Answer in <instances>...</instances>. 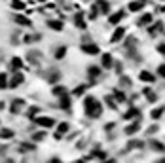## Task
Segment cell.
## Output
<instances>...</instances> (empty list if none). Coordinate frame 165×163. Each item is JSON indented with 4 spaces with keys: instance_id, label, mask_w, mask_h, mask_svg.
Here are the masks:
<instances>
[{
    "instance_id": "obj_10",
    "label": "cell",
    "mask_w": 165,
    "mask_h": 163,
    "mask_svg": "<svg viewBox=\"0 0 165 163\" xmlns=\"http://www.w3.org/2000/svg\"><path fill=\"white\" fill-rule=\"evenodd\" d=\"M57 80H59V72L57 70H51L48 74V82H57Z\"/></svg>"
},
{
    "instance_id": "obj_11",
    "label": "cell",
    "mask_w": 165,
    "mask_h": 163,
    "mask_svg": "<svg viewBox=\"0 0 165 163\" xmlns=\"http://www.w3.org/2000/svg\"><path fill=\"white\" fill-rule=\"evenodd\" d=\"M140 80H144V82H154V74H150V72H140Z\"/></svg>"
},
{
    "instance_id": "obj_1",
    "label": "cell",
    "mask_w": 165,
    "mask_h": 163,
    "mask_svg": "<svg viewBox=\"0 0 165 163\" xmlns=\"http://www.w3.org/2000/svg\"><path fill=\"white\" fill-rule=\"evenodd\" d=\"M85 112L89 116H99L101 110H99V104L95 99H85Z\"/></svg>"
},
{
    "instance_id": "obj_24",
    "label": "cell",
    "mask_w": 165,
    "mask_h": 163,
    "mask_svg": "<svg viewBox=\"0 0 165 163\" xmlns=\"http://www.w3.org/2000/svg\"><path fill=\"white\" fill-rule=\"evenodd\" d=\"M161 112H163V110H161V108H158V110H156V112H154L152 116H154V118H159V116H161Z\"/></svg>"
},
{
    "instance_id": "obj_23",
    "label": "cell",
    "mask_w": 165,
    "mask_h": 163,
    "mask_svg": "<svg viewBox=\"0 0 165 163\" xmlns=\"http://www.w3.org/2000/svg\"><path fill=\"white\" fill-rule=\"evenodd\" d=\"M97 74H99V68H95V67L89 68V76H97Z\"/></svg>"
},
{
    "instance_id": "obj_28",
    "label": "cell",
    "mask_w": 165,
    "mask_h": 163,
    "mask_svg": "<svg viewBox=\"0 0 165 163\" xmlns=\"http://www.w3.org/2000/svg\"><path fill=\"white\" fill-rule=\"evenodd\" d=\"M0 108H4V104H2V103H0Z\"/></svg>"
},
{
    "instance_id": "obj_18",
    "label": "cell",
    "mask_w": 165,
    "mask_h": 163,
    "mask_svg": "<svg viewBox=\"0 0 165 163\" xmlns=\"http://www.w3.org/2000/svg\"><path fill=\"white\" fill-rule=\"evenodd\" d=\"M103 64H104V67H112V57H110V55H104V57H103Z\"/></svg>"
},
{
    "instance_id": "obj_14",
    "label": "cell",
    "mask_w": 165,
    "mask_h": 163,
    "mask_svg": "<svg viewBox=\"0 0 165 163\" xmlns=\"http://www.w3.org/2000/svg\"><path fill=\"white\" fill-rule=\"evenodd\" d=\"M61 106H63V110H69V108H70V103H69V99H67V95L61 97Z\"/></svg>"
},
{
    "instance_id": "obj_27",
    "label": "cell",
    "mask_w": 165,
    "mask_h": 163,
    "mask_svg": "<svg viewBox=\"0 0 165 163\" xmlns=\"http://www.w3.org/2000/svg\"><path fill=\"white\" fill-rule=\"evenodd\" d=\"M51 163H59V161H57V159H51Z\"/></svg>"
},
{
    "instance_id": "obj_9",
    "label": "cell",
    "mask_w": 165,
    "mask_h": 163,
    "mask_svg": "<svg viewBox=\"0 0 165 163\" xmlns=\"http://www.w3.org/2000/svg\"><path fill=\"white\" fill-rule=\"evenodd\" d=\"M21 67H23V63H21V59L14 57V59H12V68H14V70H19Z\"/></svg>"
},
{
    "instance_id": "obj_12",
    "label": "cell",
    "mask_w": 165,
    "mask_h": 163,
    "mask_svg": "<svg viewBox=\"0 0 165 163\" xmlns=\"http://www.w3.org/2000/svg\"><path fill=\"white\" fill-rule=\"evenodd\" d=\"M12 8H14V10H23V8H25V2H23V0H14V2H12Z\"/></svg>"
},
{
    "instance_id": "obj_4",
    "label": "cell",
    "mask_w": 165,
    "mask_h": 163,
    "mask_svg": "<svg viewBox=\"0 0 165 163\" xmlns=\"http://www.w3.org/2000/svg\"><path fill=\"white\" fill-rule=\"evenodd\" d=\"M14 19H15V23H19V25H25V27L30 25V19H27L25 15H15Z\"/></svg>"
},
{
    "instance_id": "obj_21",
    "label": "cell",
    "mask_w": 165,
    "mask_h": 163,
    "mask_svg": "<svg viewBox=\"0 0 165 163\" xmlns=\"http://www.w3.org/2000/svg\"><path fill=\"white\" fill-rule=\"evenodd\" d=\"M8 76L6 74H0V87H6V85H8Z\"/></svg>"
},
{
    "instance_id": "obj_13",
    "label": "cell",
    "mask_w": 165,
    "mask_h": 163,
    "mask_svg": "<svg viewBox=\"0 0 165 163\" xmlns=\"http://www.w3.org/2000/svg\"><path fill=\"white\" fill-rule=\"evenodd\" d=\"M124 32H125L124 29H116V32H114V36H112V42H118L120 38L124 36Z\"/></svg>"
},
{
    "instance_id": "obj_7",
    "label": "cell",
    "mask_w": 165,
    "mask_h": 163,
    "mask_svg": "<svg viewBox=\"0 0 165 163\" xmlns=\"http://www.w3.org/2000/svg\"><path fill=\"white\" fill-rule=\"evenodd\" d=\"M124 15H125L124 12H116V14H114L112 17H110V23H120V21L124 19Z\"/></svg>"
},
{
    "instance_id": "obj_22",
    "label": "cell",
    "mask_w": 165,
    "mask_h": 163,
    "mask_svg": "<svg viewBox=\"0 0 165 163\" xmlns=\"http://www.w3.org/2000/svg\"><path fill=\"white\" fill-rule=\"evenodd\" d=\"M55 55H57V59H61V57L65 55V48H61V49H57V53H55Z\"/></svg>"
},
{
    "instance_id": "obj_30",
    "label": "cell",
    "mask_w": 165,
    "mask_h": 163,
    "mask_svg": "<svg viewBox=\"0 0 165 163\" xmlns=\"http://www.w3.org/2000/svg\"><path fill=\"white\" fill-rule=\"evenodd\" d=\"M42 2H44V0H42Z\"/></svg>"
},
{
    "instance_id": "obj_15",
    "label": "cell",
    "mask_w": 165,
    "mask_h": 163,
    "mask_svg": "<svg viewBox=\"0 0 165 163\" xmlns=\"http://www.w3.org/2000/svg\"><path fill=\"white\" fill-rule=\"evenodd\" d=\"M10 137H14V131H10V129H2L0 131V138H10Z\"/></svg>"
},
{
    "instance_id": "obj_29",
    "label": "cell",
    "mask_w": 165,
    "mask_h": 163,
    "mask_svg": "<svg viewBox=\"0 0 165 163\" xmlns=\"http://www.w3.org/2000/svg\"><path fill=\"white\" fill-rule=\"evenodd\" d=\"M108 163H114V161H108Z\"/></svg>"
},
{
    "instance_id": "obj_2",
    "label": "cell",
    "mask_w": 165,
    "mask_h": 163,
    "mask_svg": "<svg viewBox=\"0 0 165 163\" xmlns=\"http://www.w3.org/2000/svg\"><path fill=\"white\" fill-rule=\"evenodd\" d=\"M34 122H36L38 125H42V127H51V125L55 123V122H53L51 118H36Z\"/></svg>"
},
{
    "instance_id": "obj_19",
    "label": "cell",
    "mask_w": 165,
    "mask_h": 163,
    "mask_svg": "<svg viewBox=\"0 0 165 163\" xmlns=\"http://www.w3.org/2000/svg\"><path fill=\"white\" fill-rule=\"evenodd\" d=\"M53 93L57 95V97H63L65 93H67V89H65V87H55V89H53Z\"/></svg>"
},
{
    "instance_id": "obj_25",
    "label": "cell",
    "mask_w": 165,
    "mask_h": 163,
    "mask_svg": "<svg viewBox=\"0 0 165 163\" xmlns=\"http://www.w3.org/2000/svg\"><path fill=\"white\" fill-rule=\"evenodd\" d=\"M42 138H44V133H36L34 135V140H42Z\"/></svg>"
},
{
    "instance_id": "obj_26",
    "label": "cell",
    "mask_w": 165,
    "mask_h": 163,
    "mask_svg": "<svg viewBox=\"0 0 165 163\" xmlns=\"http://www.w3.org/2000/svg\"><path fill=\"white\" fill-rule=\"evenodd\" d=\"M159 74L165 76V64H161V67H159Z\"/></svg>"
},
{
    "instance_id": "obj_16",
    "label": "cell",
    "mask_w": 165,
    "mask_h": 163,
    "mask_svg": "<svg viewBox=\"0 0 165 163\" xmlns=\"http://www.w3.org/2000/svg\"><path fill=\"white\" fill-rule=\"evenodd\" d=\"M67 129H69V125H67V123H61V125H59V129H57V138H61V135H63V133H67Z\"/></svg>"
},
{
    "instance_id": "obj_20",
    "label": "cell",
    "mask_w": 165,
    "mask_h": 163,
    "mask_svg": "<svg viewBox=\"0 0 165 163\" xmlns=\"http://www.w3.org/2000/svg\"><path fill=\"white\" fill-rule=\"evenodd\" d=\"M152 21V15H142V19L139 21V25H146V23H150Z\"/></svg>"
},
{
    "instance_id": "obj_17",
    "label": "cell",
    "mask_w": 165,
    "mask_h": 163,
    "mask_svg": "<svg viewBox=\"0 0 165 163\" xmlns=\"http://www.w3.org/2000/svg\"><path fill=\"white\" fill-rule=\"evenodd\" d=\"M142 6H144V2H133L129 6V10H133V12H137V10H140Z\"/></svg>"
},
{
    "instance_id": "obj_8",
    "label": "cell",
    "mask_w": 165,
    "mask_h": 163,
    "mask_svg": "<svg viewBox=\"0 0 165 163\" xmlns=\"http://www.w3.org/2000/svg\"><path fill=\"white\" fill-rule=\"evenodd\" d=\"M48 27L49 29H55V30H61L63 29V23H61V21H48Z\"/></svg>"
},
{
    "instance_id": "obj_5",
    "label": "cell",
    "mask_w": 165,
    "mask_h": 163,
    "mask_svg": "<svg viewBox=\"0 0 165 163\" xmlns=\"http://www.w3.org/2000/svg\"><path fill=\"white\" fill-rule=\"evenodd\" d=\"M23 104H25V103H23V101H21V99H17V101H14V103H12V112H14V114H17V112L21 110V106H23Z\"/></svg>"
},
{
    "instance_id": "obj_3",
    "label": "cell",
    "mask_w": 165,
    "mask_h": 163,
    "mask_svg": "<svg viewBox=\"0 0 165 163\" xmlns=\"http://www.w3.org/2000/svg\"><path fill=\"white\" fill-rule=\"evenodd\" d=\"M21 83H23V74L17 72L14 78H12V82H10V85H12V87H17V85H21Z\"/></svg>"
},
{
    "instance_id": "obj_6",
    "label": "cell",
    "mask_w": 165,
    "mask_h": 163,
    "mask_svg": "<svg viewBox=\"0 0 165 163\" xmlns=\"http://www.w3.org/2000/svg\"><path fill=\"white\" fill-rule=\"evenodd\" d=\"M84 51H85V53H91V55H95V53H99V48H97L95 44H87V46H84Z\"/></svg>"
}]
</instances>
